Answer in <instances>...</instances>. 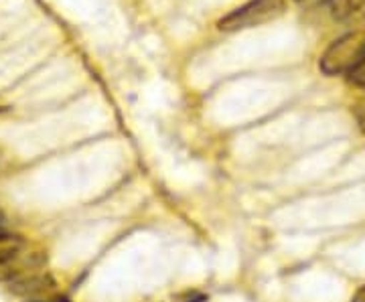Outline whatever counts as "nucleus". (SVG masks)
Instances as JSON below:
<instances>
[{
	"instance_id": "nucleus-6",
	"label": "nucleus",
	"mask_w": 365,
	"mask_h": 302,
	"mask_svg": "<svg viewBox=\"0 0 365 302\" xmlns=\"http://www.w3.org/2000/svg\"><path fill=\"white\" fill-rule=\"evenodd\" d=\"M349 81L355 83V85H359V88H364L365 90V61L361 66H357L353 69L351 73H349Z\"/></svg>"
},
{
	"instance_id": "nucleus-7",
	"label": "nucleus",
	"mask_w": 365,
	"mask_h": 302,
	"mask_svg": "<svg viewBox=\"0 0 365 302\" xmlns=\"http://www.w3.org/2000/svg\"><path fill=\"white\" fill-rule=\"evenodd\" d=\"M351 302H365V284L357 288V292L351 296Z\"/></svg>"
},
{
	"instance_id": "nucleus-2",
	"label": "nucleus",
	"mask_w": 365,
	"mask_h": 302,
	"mask_svg": "<svg viewBox=\"0 0 365 302\" xmlns=\"http://www.w3.org/2000/svg\"><path fill=\"white\" fill-rule=\"evenodd\" d=\"M287 11L284 0H250L244 6L235 9L227 16H223L217 23L222 31L234 33V31H246L254 26L266 25L270 21H276Z\"/></svg>"
},
{
	"instance_id": "nucleus-4",
	"label": "nucleus",
	"mask_w": 365,
	"mask_h": 302,
	"mask_svg": "<svg viewBox=\"0 0 365 302\" xmlns=\"http://www.w3.org/2000/svg\"><path fill=\"white\" fill-rule=\"evenodd\" d=\"M365 0H329V9L331 14L337 21H345L349 14H353L359 6H364Z\"/></svg>"
},
{
	"instance_id": "nucleus-3",
	"label": "nucleus",
	"mask_w": 365,
	"mask_h": 302,
	"mask_svg": "<svg viewBox=\"0 0 365 302\" xmlns=\"http://www.w3.org/2000/svg\"><path fill=\"white\" fill-rule=\"evenodd\" d=\"M53 286V280L47 274H43L39 270L26 272L23 276H19L16 280L11 282V290L14 294L21 296H33V294H41L45 290H49Z\"/></svg>"
},
{
	"instance_id": "nucleus-1",
	"label": "nucleus",
	"mask_w": 365,
	"mask_h": 302,
	"mask_svg": "<svg viewBox=\"0 0 365 302\" xmlns=\"http://www.w3.org/2000/svg\"><path fill=\"white\" fill-rule=\"evenodd\" d=\"M365 61V37L359 33H347L337 39L321 57L319 67L325 76H343L351 73Z\"/></svg>"
},
{
	"instance_id": "nucleus-5",
	"label": "nucleus",
	"mask_w": 365,
	"mask_h": 302,
	"mask_svg": "<svg viewBox=\"0 0 365 302\" xmlns=\"http://www.w3.org/2000/svg\"><path fill=\"white\" fill-rule=\"evenodd\" d=\"M343 23L351 28L349 33H359V35H361L365 31V4L364 6H359L353 14H349Z\"/></svg>"
},
{
	"instance_id": "nucleus-8",
	"label": "nucleus",
	"mask_w": 365,
	"mask_h": 302,
	"mask_svg": "<svg viewBox=\"0 0 365 302\" xmlns=\"http://www.w3.org/2000/svg\"><path fill=\"white\" fill-rule=\"evenodd\" d=\"M45 302H69L67 298H53V301H45Z\"/></svg>"
}]
</instances>
